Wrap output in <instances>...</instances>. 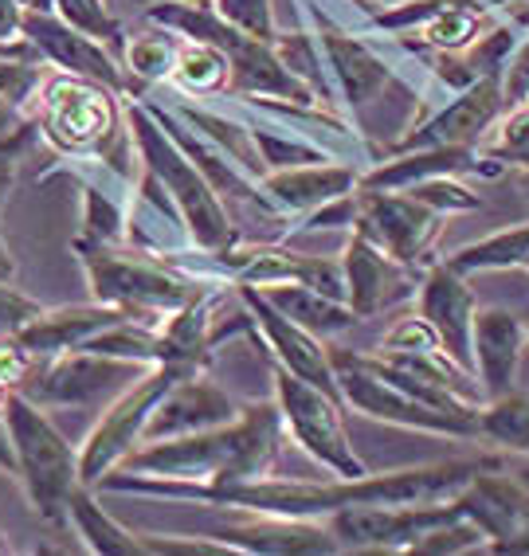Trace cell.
<instances>
[{
  "instance_id": "cell-1",
  "label": "cell",
  "mask_w": 529,
  "mask_h": 556,
  "mask_svg": "<svg viewBox=\"0 0 529 556\" xmlns=\"http://www.w3.org/2000/svg\"><path fill=\"white\" fill-rule=\"evenodd\" d=\"M282 412L279 404L255 400L243 407V416L224 428L197 431V435L153 439L122 458L118 470L153 478H185V482H251L267 478L282 443Z\"/></svg>"
},
{
  "instance_id": "cell-2",
  "label": "cell",
  "mask_w": 529,
  "mask_h": 556,
  "mask_svg": "<svg viewBox=\"0 0 529 556\" xmlns=\"http://www.w3.org/2000/svg\"><path fill=\"white\" fill-rule=\"evenodd\" d=\"M4 428H9L12 451H16V475L24 478L32 497V509L63 529L71 521V494L83 486L79 455L67 447V439L51 428V419L40 412L36 400L12 388L4 400Z\"/></svg>"
},
{
  "instance_id": "cell-3",
  "label": "cell",
  "mask_w": 529,
  "mask_h": 556,
  "mask_svg": "<svg viewBox=\"0 0 529 556\" xmlns=\"http://www.w3.org/2000/svg\"><path fill=\"white\" fill-rule=\"evenodd\" d=\"M126 118H130L134 141H138L141 157L150 165L153 177L173 192V200L185 212V224H189V236L197 243V251H224L231 248L240 231L231 228V216L224 208V200L216 197L212 180L197 169V161L180 150L173 134L153 118L150 106L141 102H130L126 106Z\"/></svg>"
},
{
  "instance_id": "cell-4",
  "label": "cell",
  "mask_w": 529,
  "mask_h": 556,
  "mask_svg": "<svg viewBox=\"0 0 529 556\" xmlns=\"http://www.w3.org/2000/svg\"><path fill=\"white\" fill-rule=\"evenodd\" d=\"M75 251H79L83 267H87L95 302L126 309L134 321H146V326H161L169 314L189 306L200 294L197 278L180 275L177 267L165 270V258L150 263V258L138 255H114L111 243H99V239L90 236H79Z\"/></svg>"
},
{
  "instance_id": "cell-5",
  "label": "cell",
  "mask_w": 529,
  "mask_h": 556,
  "mask_svg": "<svg viewBox=\"0 0 529 556\" xmlns=\"http://www.w3.org/2000/svg\"><path fill=\"white\" fill-rule=\"evenodd\" d=\"M333 372H338L341 404L369 419H385L392 428L428 431V435H451V439H479V412L463 416V412H443L428 400L412 396L408 388L392 384L385 372L369 365L365 353L350 349H330Z\"/></svg>"
},
{
  "instance_id": "cell-6",
  "label": "cell",
  "mask_w": 529,
  "mask_h": 556,
  "mask_svg": "<svg viewBox=\"0 0 529 556\" xmlns=\"http://www.w3.org/2000/svg\"><path fill=\"white\" fill-rule=\"evenodd\" d=\"M275 404L282 412V424L299 447L306 451L314 463L330 470L338 478H361L369 475V467L357 458L350 443V431L341 424V400L330 396L326 388L310 384L299 372H290L275 361Z\"/></svg>"
},
{
  "instance_id": "cell-7",
  "label": "cell",
  "mask_w": 529,
  "mask_h": 556,
  "mask_svg": "<svg viewBox=\"0 0 529 556\" xmlns=\"http://www.w3.org/2000/svg\"><path fill=\"white\" fill-rule=\"evenodd\" d=\"M189 372H200V368L153 365V368H146L130 388H122V396L102 412V419L95 424V431H90L79 451L83 486H99L102 475H111V470L122 467V458L130 455L141 443V435H146V424H150L153 407L161 404V396H165L180 377H189Z\"/></svg>"
},
{
  "instance_id": "cell-8",
  "label": "cell",
  "mask_w": 529,
  "mask_h": 556,
  "mask_svg": "<svg viewBox=\"0 0 529 556\" xmlns=\"http://www.w3.org/2000/svg\"><path fill=\"white\" fill-rule=\"evenodd\" d=\"M43 134L51 146L63 153H102L122 173V157L111 153V141H118V110H114V90L102 83L79 79V75H60L43 87Z\"/></svg>"
},
{
  "instance_id": "cell-9",
  "label": "cell",
  "mask_w": 529,
  "mask_h": 556,
  "mask_svg": "<svg viewBox=\"0 0 529 556\" xmlns=\"http://www.w3.org/2000/svg\"><path fill=\"white\" fill-rule=\"evenodd\" d=\"M153 365H138V361H118L106 353H90V349H71L60 357L36 361L16 392L36 400L40 407H83L102 400L114 388H130L134 380Z\"/></svg>"
},
{
  "instance_id": "cell-10",
  "label": "cell",
  "mask_w": 529,
  "mask_h": 556,
  "mask_svg": "<svg viewBox=\"0 0 529 556\" xmlns=\"http://www.w3.org/2000/svg\"><path fill=\"white\" fill-rule=\"evenodd\" d=\"M443 212L428 208L412 192H361L357 189V219L353 231L373 239L377 248L396 255L412 267H431V248L443 231Z\"/></svg>"
},
{
  "instance_id": "cell-11",
  "label": "cell",
  "mask_w": 529,
  "mask_h": 556,
  "mask_svg": "<svg viewBox=\"0 0 529 556\" xmlns=\"http://www.w3.org/2000/svg\"><path fill=\"white\" fill-rule=\"evenodd\" d=\"M509 110L502 75H482L475 87L459 90V99H451L431 118L412 126L404 138L392 146V153L404 150H436V146H482L487 134L502 122Z\"/></svg>"
},
{
  "instance_id": "cell-12",
  "label": "cell",
  "mask_w": 529,
  "mask_h": 556,
  "mask_svg": "<svg viewBox=\"0 0 529 556\" xmlns=\"http://www.w3.org/2000/svg\"><path fill=\"white\" fill-rule=\"evenodd\" d=\"M341 267H345L350 306L357 318H373L380 309H392V306H400V302L416 299L419 282H424V270H428V267L400 263L396 255H389V251L377 248L373 239L357 236V231H353L350 243H345Z\"/></svg>"
},
{
  "instance_id": "cell-13",
  "label": "cell",
  "mask_w": 529,
  "mask_h": 556,
  "mask_svg": "<svg viewBox=\"0 0 529 556\" xmlns=\"http://www.w3.org/2000/svg\"><path fill=\"white\" fill-rule=\"evenodd\" d=\"M236 294H240V302L251 309L255 329L263 333V345L270 349V357L279 361L282 368H290V372H299L302 380L326 388L330 396L341 400V388H338V372H333L330 349L322 345L318 333H310V329H302L299 321H290L287 314L270 306V302L263 299V290L251 287V282H236Z\"/></svg>"
},
{
  "instance_id": "cell-14",
  "label": "cell",
  "mask_w": 529,
  "mask_h": 556,
  "mask_svg": "<svg viewBox=\"0 0 529 556\" xmlns=\"http://www.w3.org/2000/svg\"><path fill=\"white\" fill-rule=\"evenodd\" d=\"M416 299H419V314L440 333L443 353L455 365L467 368V372H475V314H479V299L467 287V275H459L443 258H436L424 270Z\"/></svg>"
},
{
  "instance_id": "cell-15",
  "label": "cell",
  "mask_w": 529,
  "mask_h": 556,
  "mask_svg": "<svg viewBox=\"0 0 529 556\" xmlns=\"http://www.w3.org/2000/svg\"><path fill=\"white\" fill-rule=\"evenodd\" d=\"M21 31L43 51V60L51 67H60L63 75H79V79L111 87L114 94H130V79L114 63V51L95 40V36H83L71 24L55 21L51 12H24Z\"/></svg>"
},
{
  "instance_id": "cell-16",
  "label": "cell",
  "mask_w": 529,
  "mask_h": 556,
  "mask_svg": "<svg viewBox=\"0 0 529 556\" xmlns=\"http://www.w3.org/2000/svg\"><path fill=\"white\" fill-rule=\"evenodd\" d=\"M240 416H243V407L236 404L221 384H212L204 372H189V377H180L177 384L161 396V404L153 407L141 443L197 435V431H212V428H224V424H236Z\"/></svg>"
},
{
  "instance_id": "cell-17",
  "label": "cell",
  "mask_w": 529,
  "mask_h": 556,
  "mask_svg": "<svg viewBox=\"0 0 529 556\" xmlns=\"http://www.w3.org/2000/svg\"><path fill=\"white\" fill-rule=\"evenodd\" d=\"M204 536H216L231 553H270V556H310V553H341L338 536L326 521L310 517H275L251 514L248 521L221 526Z\"/></svg>"
},
{
  "instance_id": "cell-18",
  "label": "cell",
  "mask_w": 529,
  "mask_h": 556,
  "mask_svg": "<svg viewBox=\"0 0 529 556\" xmlns=\"http://www.w3.org/2000/svg\"><path fill=\"white\" fill-rule=\"evenodd\" d=\"M526 349L529 329L518 314L502 306H487L475 314V377L482 384V396L499 400L518 388Z\"/></svg>"
},
{
  "instance_id": "cell-19",
  "label": "cell",
  "mask_w": 529,
  "mask_h": 556,
  "mask_svg": "<svg viewBox=\"0 0 529 556\" xmlns=\"http://www.w3.org/2000/svg\"><path fill=\"white\" fill-rule=\"evenodd\" d=\"M118 321H130V314L118 306H106V302H95V306L43 309L40 318L32 321L16 341H21L36 361H43V357L71 353V349H83L90 338H99L102 329L118 326Z\"/></svg>"
},
{
  "instance_id": "cell-20",
  "label": "cell",
  "mask_w": 529,
  "mask_h": 556,
  "mask_svg": "<svg viewBox=\"0 0 529 556\" xmlns=\"http://www.w3.org/2000/svg\"><path fill=\"white\" fill-rule=\"evenodd\" d=\"M361 185V173L338 161H318V165H294V169H275L263 177V192L279 200L287 212H314L338 197H350Z\"/></svg>"
},
{
  "instance_id": "cell-21",
  "label": "cell",
  "mask_w": 529,
  "mask_h": 556,
  "mask_svg": "<svg viewBox=\"0 0 529 556\" xmlns=\"http://www.w3.org/2000/svg\"><path fill=\"white\" fill-rule=\"evenodd\" d=\"M322 51H326V63L333 67V79H338L341 94L353 110H365L380 90L389 87V67L380 60L369 43H361L357 36H345V31H322Z\"/></svg>"
},
{
  "instance_id": "cell-22",
  "label": "cell",
  "mask_w": 529,
  "mask_h": 556,
  "mask_svg": "<svg viewBox=\"0 0 529 556\" xmlns=\"http://www.w3.org/2000/svg\"><path fill=\"white\" fill-rule=\"evenodd\" d=\"M260 290L270 306L282 309L290 321H299L310 333H318L322 341L333 338V333H345V329H353L361 321L350 302L330 299V294H322V290L306 287V282H270V287Z\"/></svg>"
},
{
  "instance_id": "cell-23",
  "label": "cell",
  "mask_w": 529,
  "mask_h": 556,
  "mask_svg": "<svg viewBox=\"0 0 529 556\" xmlns=\"http://www.w3.org/2000/svg\"><path fill=\"white\" fill-rule=\"evenodd\" d=\"M71 521H75V533L83 536V545H87L90 553H102V556L146 553L141 533H130L126 526H118V521L90 497V486H79L71 494Z\"/></svg>"
},
{
  "instance_id": "cell-24",
  "label": "cell",
  "mask_w": 529,
  "mask_h": 556,
  "mask_svg": "<svg viewBox=\"0 0 529 556\" xmlns=\"http://www.w3.org/2000/svg\"><path fill=\"white\" fill-rule=\"evenodd\" d=\"M448 267H455L459 275H482V270H526L529 263V224L518 228H502L487 239H475L467 248L443 255Z\"/></svg>"
},
{
  "instance_id": "cell-25",
  "label": "cell",
  "mask_w": 529,
  "mask_h": 556,
  "mask_svg": "<svg viewBox=\"0 0 529 556\" xmlns=\"http://www.w3.org/2000/svg\"><path fill=\"white\" fill-rule=\"evenodd\" d=\"M479 439L506 455L529 458V392L514 388L506 396L487 400L479 407Z\"/></svg>"
},
{
  "instance_id": "cell-26",
  "label": "cell",
  "mask_w": 529,
  "mask_h": 556,
  "mask_svg": "<svg viewBox=\"0 0 529 556\" xmlns=\"http://www.w3.org/2000/svg\"><path fill=\"white\" fill-rule=\"evenodd\" d=\"M487 24H490V9H482L475 0H451L448 9L436 12L419 28V43L431 51H467L482 36Z\"/></svg>"
},
{
  "instance_id": "cell-27",
  "label": "cell",
  "mask_w": 529,
  "mask_h": 556,
  "mask_svg": "<svg viewBox=\"0 0 529 556\" xmlns=\"http://www.w3.org/2000/svg\"><path fill=\"white\" fill-rule=\"evenodd\" d=\"M173 79H177L180 90H192V94H216V90L228 87L231 63H228V55L216 48V43L189 40L177 55Z\"/></svg>"
},
{
  "instance_id": "cell-28",
  "label": "cell",
  "mask_w": 529,
  "mask_h": 556,
  "mask_svg": "<svg viewBox=\"0 0 529 556\" xmlns=\"http://www.w3.org/2000/svg\"><path fill=\"white\" fill-rule=\"evenodd\" d=\"M185 48V40L173 36V28H158V31H141L126 43V63L138 75L141 83H161L169 79L173 67H177V55Z\"/></svg>"
},
{
  "instance_id": "cell-29",
  "label": "cell",
  "mask_w": 529,
  "mask_h": 556,
  "mask_svg": "<svg viewBox=\"0 0 529 556\" xmlns=\"http://www.w3.org/2000/svg\"><path fill=\"white\" fill-rule=\"evenodd\" d=\"M55 12H60V21L71 24L75 31L83 36H95L99 43H106L111 51L126 48L122 43V24L111 9H106V0H55Z\"/></svg>"
},
{
  "instance_id": "cell-30",
  "label": "cell",
  "mask_w": 529,
  "mask_h": 556,
  "mask_svg": "<svg viewBox=\"0 0 529 556\" xmlns=\"http://www.w3.org/2000/svg\"><path fill=\"white\" fill-rule=\"evenodd\" d=\"M490 134H494V138L479 146L482 153L499 157L502 165H521V169H529V102L509 110L506 118H502V126L490 129Z\"/></svg>"
},
{
  "instance_id": "cell-31",
  "label": "cell",
  "mask_w": 529,
  "mask_h": 556,
  "mask_svg": "<svg viewBox=\"0 0 529 556\" xmlns=\"http://www.w3.org/2000/svg\"><path fill=\"white\" fill-rule=\"evenodd\" d=\"M212 9L221 12V21H228L231 28L251 36V40H260V43L279 40L270 0H212Z\"/></svg>"
},
{
  "instance_id": "cell-32",
  "label": "cell",
  "mask_w": 529,
  "mask_h": 556,
  "mask_svg": "<svg viewBox=\"0 0 529 556\" xmlns=\"http://www.w3.org/2000/svg\"><path fill=\"white\" fill-rule=\"evenodd\" d=\"M412 192L416 200H424L428 208L443 212V216H451V212H475L482 204L479 192H470L467 185H459L455 177H431V180H419V185H412Z\"/></svg>"
},
{
  "instance_id": "cell-33",
  "label": "cell",
  "mask_w": 529,
  "mask_h": 556,
  "mask_svg": "<svg viewBox=\"0 0 529 556\" xmlns=\"http://www.w3.org/2000/svg\"><path fill=\"white\" fill-rule=\"evenodd\" d=\"M380 349L385 353H431V349H443V345H440V333L431 329V321L424 314H412V318L392 321V329L380 338Z\"/></svg>"
},
{
  "instance_id": "cell-34",
  "label": "cell",
  "mask_w": 529,
  "mask_h": 556,
  "mask_svg": "<svg viewBox=\"0 0 529 556\" xmlns=\"http://www.w3.org/2000/svg\"><path fill=\"white\" fill-rule=\"evenodd\" d=\"M40 314H43L40 302H32L28 294H21L16 287L0 282V341L21 338L24 329L40 318Z\"/></svg>"
},
{
  "instance_id": "cell-35",
  "label": "cell",
  "mask_w": 529,
  "mask_h": 556,
  "mask_svg": "<svg viewBox=\"0 0 529 556\" xmlns=\"http://www.w3.org/2000/svg\"><path fill=\"white\" fill-rule=\"evenodd\" d=\"M502 87H506V102H509V110L521 106V102H526V94H529V36L518 43V51L509 55L506 71H502Z\"/></svg>"
},
{
  "instance_id": "cell-36",
  "label": "cell",
  "mask_w": 529,
  "mask_h": 556,
  "mask_svg": "<svg viewBox=\"0 0 529 556\" xmlns=\"http://www.w3.org/2000/svg\"><path fill=\"white\" fill-rule=\"evenodd\" d=\"M28 138V126H21V110L0 94V153H16Z\"/></svg>"
},
{
  "instance_id": "cell-37",
  "label": "cell",
  "mask_w": 529,
  "mask_h": 556,
  "mask_svg": "<svg viewBox=\"0 0 529 556\" xmlns=\"http://www.w3.org/2000/svg\"><path fill=\"white\" fill-rule=\"evenodd\" d=\"M9 185H12V169H0V204H4ZM12 275H16V263H12L9 243H4V236H0V282H12Z\"/></svg>"
},
{
  "instance_id": "cell-38",
  "label": "cell",
  "mask_w": 529,
  "mask_h": 556,
  "mask_svg": "<svg viewBox=\"0 0 529 556\" xmlns=\"http://www.w3.org/2000/svg\"><path fill=\"white\" fill-rule=\"evenodd\" d=\"M24 12H51L55 9V0H21Z\"/></svg>"
},
{
  "instance_id": "cell-39",
  "label": "cell",
  "mask_w": 529,
  "mask_h": 556,
  "mask_svg": "<svg viewBox=\"0 0 529 556\" xmlns=\"http://www.w3.org/2000/svg\"><path fill=\"white\" fill-rule=\"evenodd\" d=\"M482 4H487L490 12H509L514 4H526V0H482Z\"/></svg>"
},
{
  "instance_id": "cell-40",
  "label": "cell",
  "mask_w": 529,
  "mask_h": 556,
  "mask_svg": "<svg viewBox=\"0 0 529 556\" xmlns=\"http://www.w3.org/2000/svg\"><path fill=\"white\" fill-rule=\"evenodd\" d=\"M9 392H12V388L4 384V380H0V412H4V400H9Z\"/></svg>"
},
{
  "instance_id": "cell-41",
  "label": "cell",
  "mask_w": 529,
  "mask_h": 556,
  "mask_svg": "<svg viewBox=\"0 0 529 556\" xmlns=\"http://www.w3.org/2000/svg\"><path fill=\"white\" fill-rule=\"evenodd\" d=\"M521 189H526V197H529V169H521Z\"/></svg>"
},
{
  "instance_id": "cell-42",
  "label": "cell",
  "mask_w": 529,
  "mask_h": 556,
  "mask_svg": "<svg viewBox=\"0 0 529 556\" xmlns=\"http://www.w3.org/2000/svg\"><path fill=\"white\" fill-rule=\"evenodd\" d=\"M377 4H404V0H377Z\"/></svg>"
},
{
  "instance_id": "cell-43",
  "label": "cell",
  "mask_w": 529,
  "mask_h": 556,
  "mask_svg": "<svg viewBox=\"0 0 529 556\" xmlns=\"http://www.w3.org/2000/svg\"><path fill=\"white\" fill-rule=\"evenodd\" d=\"M0 553H9V545H4V541H0Z\"/></svg>"
},
{
  "instance_id": "cell-44",
  "label": "cell",
  "mask_w": 529,
  "mask_h": 556,
  "mask_svg": "<svg viewBox=\"0 0 529 556\" xmlns=\"http://www.w3.org/2000/svg\"><path fill=\"white\" fill-rule=\"evenodd\" d=\"M526 102H529V94H526Z\"/></svg>"
},
{
  "instance_id": "cell-45",
  "label": "cell",
  "mask_w": 529,
  "mask_h": 556,
  "mask_svg": "<svg viewBox=\"0 0 529 556\" xmlns=\"http://www.w3.org/2000/svg\"><path fill=\"white\" fill-rule=\"evenodd\" d=\"M526 270H529V263H526Z\"/></svg>"
},
{
  "instance_id": "cell-46",
  "label": "cell",
  "mask_w": 529,
  "mask_h": 556,
  "mask_svg": "<svg viewBox=\"0 0 529 556\" xmlns=\"http://www.w3.org/2000/svg\"><path fill=\"white\" fill-rule=\"evenodd\" d=\"M526 329H529V326H526Z\"/></svg>"
}]
</instances>
